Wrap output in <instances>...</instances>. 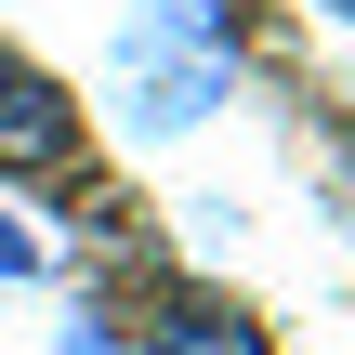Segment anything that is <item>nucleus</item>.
<instances>
[{
  "mask_svg": "<svg viewBox=\"0 0 355 355\" xmlns=\"http://www.w3.org/2000/svg\"><path fill=\"white\" fill-rule=\"evenodd\" d=\"M237 92V0H145L119 26V119L132 132H198Z\"/></svg>",
  "mask_w": 355,
  "mask_h": 355,
  "instance_id": "obj_1",
  "label": "nucleus"
},
{
  "mask_svg": "<svg viewBox=\"0 0 355 355\" xmlns=\"http://www.w3.org/2000/svg\"><path fill=\"white\" fill-rule=\"evenodd\" d=\"M79 158V105L0 40V184H40V171H66Z\"/></svg>",
  "mask_w": 355,
  "mask_h": 355,
  "instance_id": "obj_2",
  "label": "nucleus"
},
{
  "mask_svg": "<svg viewBox=\"0 0 355 355\" xmlns=\"http://www.w3.org/2000/svg\"><path fill=\"white\" fill-rule=\"evenodd\" d=\"M145 355H277V329L250 303H224V290H171L158 329H145Z\"/></svg>",
  "mask_w": 355,
  "mask_h": 355,
  "instance_id": "obj_3",
  "label": "nucleus"
},
{
  "mask_svg": "<svg viewBox=\"0 0 355 355\" xmlns=\"http://www.w3.org/2000/svg\"><path fill=\"white\" fill-rule=\"evenodd\" d=\"M343 211H355V158H343Z\"/></svg>",
  "mask_w": 355,
  "mask_h": 355,
  "instance_id": "obj_4",
  "label": "nucleus"
},
{
  "mask_svg": "<svg viewBox=\"0 0 355 355\" xmlns=\"http://www.w3.org/2000/svg\"><path fill=\"white\" fill-rule=\"evenodd\" d=\"M329 13H343V26H355V0H329Z\"/></svg>",
  "mask_w": 355,
  "mask_h": 355,
  "instance_id": "obj_5",
  "label": "nucleus"
}]
</instances>
